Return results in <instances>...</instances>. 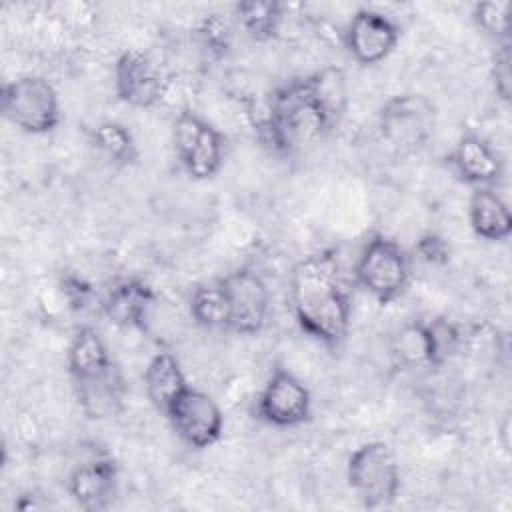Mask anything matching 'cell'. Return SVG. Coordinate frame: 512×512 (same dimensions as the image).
<instances>
[{
    "instance_id": "1",
    "label": "cell",
    "mask_w": 512,
    "mask_h": 512,
    "mask_svg": "<svg viewBox=\"0 0 512 512\" xmlns=\"http://www.w3.org/2000/svg\"><path fill=\"white\" fill-rule=\"evenodd\" d=\"M290 304L298 326L328 350H340L348 338L352 304L340 278L334 252H318L294 264Z\"/></svg>"
},
{
    "instance_id": "2",
    "label": "cell",
    "mask_w": 512,
    "mask_h": 512,
    "mask_svg": "<svg viewBox=\"0 0 512 512\" xmlns=\"http://www.w3.org/2000/svg\"><path fill=\"white\" fill-rule=\"evenodd\" d=\"M336 122L312 74L290 80L268 96L266 110L256 120V132L270 150L292 154L320 142Z\"/></svg>"
},
{
    "instance_id": "3",
    "label": "cell",
    "mask_w": 512,
    "mask_h": 512,
    "mask_svg": "<svg viewBox=\"0 0 512 512\" xmlns=\"http://www.w3.org/2000/svg\"><path fill=\"white\" fill-rule=\"evenodd\" d=\"M346 480L364 508L390 506L400 492V464L394 450L382 440L360 444L348 458Z\"/></svg>"
},
{
    "instance_id": "4",
    "label": "cell",
    "mask_w": 512,
    "mask_h": 512,
    "mask_svg": "<svg viewBox=\"0 0 512 512\" xmlns=\"http://www.w3.org/2000/svg\"><path fill=\"white\" fill-rule=\"evenodd\" d=\"M354 278L364 292L386 306L406 292L410 282V258L396 240L374 234L364 244L354 264Z\"/></svg>"
},
{
    "instance_id": "5",
    "label": "cell",
    "mask_w": 512,
    "mask_h": 512,
    "mask_svg": "<svg viewBox=\"0 0 512 512\" xmlns=\"http://www.w3.org/2000/svg\"><path fill=\"white\" fill-rule=\"evenodd\" d=\"M2 114L26 134H48L60 124V98L44 76H18L2 88Z\"/></svg>"
},
{
    "instance_id": "6",
    "label": "cell",
    "mask_w": 512,
    "mask_h": 512,
    "mask_svg": "<svg viewBox=\"0 0 512 512\" xmlns=\"http://www.w3.org/2000/svg\"><path fill=\"white\" fill-rule=\"evenodd\" d=\"M174 148L184 172L192 180H208L216 176L224 164L222 132L198 116L184 110L174 120Z\"/></svg>"
},
{
    "instance_id": "7",
    "label": "cell",
    "mask_w": 512,
    "mask_h": 512,
    "mask_svg": "<svg viewBox=\"0 0 512 512\" xmlns=\"http://www.w3.org/2000/svg\"><path fill=\"white\" fill-rule=\"evenodd\" d=\"M436 108L416 92H404L388 98L378 112L380 136L396 150L408 152L424 146L434 132Z\"/></svg>"
},
{
    "instance_id": "8",
    "label": "cell",
    "mask_w": 512,
    "mask_h": 512,
    "mask_svg": "<svg viewBox=\"0 0 512 512\" xmlns=\"http://www.w3.org/2000/svg\"><path fill=\"white\" fill-rule=\"evenodd\" d=\"M228 304V330L242 336L258 334L268 318L270 292L252 268H238L218 280Z\"/></svg>"
},
{
    "instance_id": "9",
    "label": "cell",
    "mask_w": 512,
    "mask_h": 512,
    "mask_svg": "<svg viewBox=\"0 0 512 512\" xmlns=\"http://www.w3.org/2000/svg\"><path fill=\"white\" fill-rule=\"evenodd\" d=\"M182 442L202 450L216 444L224 430L218 402L198 388H186L164 414Z\"/></svg>"
},
{
    "instance_id": "10",
    "label": "cell",
    "mask_w": 512,
    "mask_h": 512,
    "mask_svg": "<svg viewBox=\"0 0 512 512\" xmlns=\"http://www.w3.org/2000/svg\"><path fill=\"white\" fill-rule=\"evenodd\" d=\"M256 414L270 426H300L312 414L310 390L290 370L276 368L258 394Z\"/></svg>"
},
{
    "instance_id": "11",
    "label": "cell",
    "mask_w": 512,
    "mask_h": 512,
    "mask_svg": "<svg viewBox=\"0 0 512 512\" xmlns=\"http://www.w3.org/2000/svg\"><path fill=\"white\" fill-rule=\"evenodd\" d=\"M400 38L398 24L370 8H360L348 22L344 32V46L348 54L364 66L378 64L392 54Z\"/></svg>"
},
{
    "instance_id": "12",
    "label": "cell",
    "mask_w": 512,
    "mask_h": 512,
    "mask_svg": "<svg viewBox=\"0 0 512 512\" xmlns=\"http://www.w3.org/2000/svg\"><path fill=\"white\" fill-rule=\"evenodd\" d=\"M114 90L128 106L152 108L164 98L166 80L144 52L126 50L114 64Z\"/></svg>"
},
{
    "instance_id": "13",
    "label": "cell",
    "mask_w": 512,
    "mask_h": 512,
    "mask_svg": "<svg viewBox=\"0 0 512 512\" xmlns=\"http://www.w3.org/2000/svg\"><path fill=\"white\" fill-rule=\"evenodd\" d=\"M118 486V466L110 456L92 458L68 476V494L84 510H104Z\"/></svg>"
},
{
    "instance_id": "14",
    "label": "cell",
    "mask_w": 512,
    "mask_h": 512,
    "mask_svg": "<svg viewBox=\"0 0 512 512\" xmlns=\"http://www.w3.org/2000/svg\"><path fill=\"white\" fill-rule=\"evenodd\" d=\"M154 304L156 292L146 280L124 278L104 294L102 312L114 326L144 330Z\"/></svg>"
},
{
    "instance_id": "15",
    "label": "cell",
    "mask_w": 512,
    "mask_h": 512,
    "mask_svg": "<svg viewBox=\"0 0 512 512\" xmlns=\"http://www.w3.org/2000/svg\"><path fill=\"white\" fill-rule=\"evenodd\" d=\"M452 166L456 174L472 186H492L502 178V160L496 150L478 134L466 132L452 150Z\"/></svg>"
},
{
    "instance_id": "16",
    "label": "cell",
    "mask_w": 512,
    "mask_h": 512,
    "mask_svg": "<svg viewBox=\"0 0 512 512\" xmlns=\"http://www.w3.org/2000/svg\"><path fill=\"white\" fill-rule=\"evenodd\" d=\"M468 220L474 234L488 242H504L512 234L510 208L490 186L474 188L468 202Z\"/></svg>"
},
{
    "instance_id": "17",
    "label": "cell",
    "mask_w": 512,
    "mask_h": 512,
    "mask_svg": "<svg viewBox=\"0 0 512 512\" xmlns=\"http://www.w3.org/2000/svg\"><path fill=\"white\" fill-rule=\"evenodd\" d=\"M114 366L102 336L90 326L78 328L68 346V374L72 386L100 378Z\"/></svg>"
},
{
    "instance_id": "18",
    "label": "cell",
    "mask_w": 512,
    "mask_h": 512,
    "mask_svg": "<svg viewBox=\"0 0 512 512\" xmlns=\"http://www.w3.org/2000/svg\"><path fill=\"white\" fill-rule=\"evenodd\" d=\"M188 388L180 360L172 352H158L144 368V390L150 404L166 414L174 400Z\"/></svg>"
},
{
    "instance_id": "19",
    "label": "cell",
    "mask_w": 512,
    "mask_h": 512,
    "mask_svg": "<svg viewBox=\"0 0 512 512\" xmlns=\"http://www.w3.org/2000/svg\"><path fill=\"white\" fill-rule=\"evenodd\" d=\"M74 392L80 408L88 418H108L122 408V400L126 394V382L118 366L106 372L100 378L74 384Z\"/></svg>"
},
{
    "instance_id": "20",
    "label": "cell",
    "mask_w": 512,
    "mask_h": 512,
    "mask_svg": "<svg viewBox=\"0 0 512 512\" xmlns=\"http://www.w3.org/2000/svg\"><path fill=\"white\" fill-rule=\"evenodd\" d=\"M240 28L256 42H268L278 36L284 22V6L280 2L246 0L234 6Z\"/></svg>"
},
{
    "instance_id": "21",
    "label": "cell",
    "mask_w": 512,
    "mask_h": 512,
    "mask_svg": "<svg viewBox=\"0 0 512 512\" xmlns=\"http://www.w3.org/2000/svg\"><path fill=\"white\" fill-rule=\"evenodd\" d=\"M92 144L114 164L130 166L138 162V144L132 132L114 120L102 122L92 130Z\"/></svg>"
},
{
    "instance_id": "22",
    "label": "cell",
    "mask_w": 512,
    "mask_h": 512,
    "mask_svg": "<svg viewBox=\"0 0 512 512\" xmlns=\"http://www.w3.org/2000/svg\"><path fill=\"white\" fill-rule=\"evenodd\" d=\"M392 356L404 368L430 366V340L426 322L414 320L400 326L392 338Z\"/></svg>"
},
{
    "instance_id": "23",
    "label": "cell",
    "mask_w": 512,
    "mask_h": 512,
    "mask_svg": "<svg viewBox=\"0 0 512 512\" xmlns=\"http://www.w3.org/2000/svg\"><path fill=\"white\" fill-rule=\"evenodd\" d=\"M190 316L204 330H228V304L218 282L192 292Z\"/></svg>"
},
{
    "instance_id": "24",
    "label": "cell",
    "mask_w": 512,
    "mask_h": 512,
    "mask_svg": "<svg viewBox=\"0 0 512 512\" xmlns=\"http://www.w3.org/2000/svg\"><path fill=\"white\" fill-rule=\"evenodd\" d=\"M430 340V366L444 364L462 344L460 326L448 318H434L426 322Z\"/></svg>"
},
{
    "instance_id": "25",
    "label": "cell",
    "mask_w": 512,
    "mask_h": 512,
    "mask_svg": "<svg viewBox=\"0 0 512 512\" xmlns=\"http://www.w3.org/2000/svg\"><path fill=\"white\" fill-rule=\"evenodd\" d=\"M472 18L480 30L502 42L508 40L510 2L508 0H484L474 4Z\"/></svg>"
},
{
    "instance_id": "26",
    "label": "cell",
    "mask_w": 512,
    "mask_h": 512,
    "mask_svg": "<svg viewBox=\"0 0 512 512\" xmlns=\"http://www.w3.org/2000/svg\"><path fill=\"white\" fill-rule=\"evenodd\" d=\"M198 38L202 42V46L212 54V56H224L230 50V40H232V32H230V24L226 18H222L220 14H210L200 22L198 28Z\"/></svg>"
},
{
    "instance_id": "27",
    "label": "cell",
    "mask_w": 512,
    "mask_h": 512,
    "mask_svg": "<svg viewBox=\"0 0 512 512\" xmlns=\"http://www.w3.org/2000/svg\"><path fill=\"white\" fill-rule=\"evenodd\" d=\"M450 244L436 232L422 234L414 244V256L428 266H444L450 260Z\"/></svg>"
},
{
    "instance_id": "28",
    "label": "cell",
    "mask_w": 512,
    "mask_h": 512,
    "mask_svg": "<svg viewBox=\"0 0 512 512\" xmlns=\"http://www.w3.org/2000/svg\"><path fill=\"white\" fill-rule=\"evenodd\" d=\"M60 292L72 310H84L92 302V296H94L92 284L74 272L62 274Z\"/></svg>"
},
{
    "instance_id": "29",
    "label": "cell",
    "mask_w": 512,
    "mask_h": 512,
    "mask_svg": "<svg viewBox=\"0 0 512 512\" xmlns=\"http://www.w3.org/2000/svg\"><path fill=\"white\" fill-rule=\"evenodd\" d=\"M492 84L502 100H510L512 92V70H510V44L502 42L492 62Z\"/></svg>"
}]
</instances>
